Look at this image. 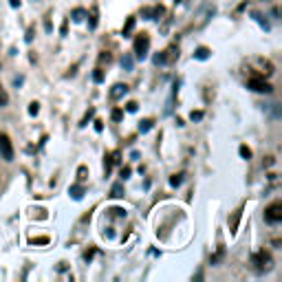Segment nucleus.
Instances as JSON below:
<instances>
[{"label":"nucleus","instance_id":"obj_7","mask_svg":"<svg viewBox=\"0 0 282 282\" xmlns=\"http://www.w3.org/2000/svg\"><path fill=\"white\" fill-rule=\"evenodd\" d=\"M126 93H128V86H126V84H115V86L110 88V93H108V95H110V100L117 102V100H121Z\"/></svg>","mask_w":282,"mask_h":282},{"label":"nucleus","instance_id":"obj_14","mask_svg":"<svg viewBox=\"0 0 282 282\" xmlns=\"http://www.w3.org/2000/svg\"><path fill=\"white\" fill-rule=\"evenodd\" d=\"M133 64H135L133 55H130V53H124V58H121V67H124L126 70H133Z\"/></svg>","mask_w":282,"mask_h":282},{"label":"nucleus","instance_id":"obj_10","mask_svg":"<svg viewBox=\"0 0 282 282\" xmlns=\"http://www.w3.org/2000/svg\"><path fill=\"white\" fill-rule=\"evenodd\" d=\"M135 22H137V18H135V16H128V20H126L124 29H121V35H124V37H130V34H133V29H135Z\"/></svg>","mask_w":282,"mask_h":282},{"label":"nucleus","instance_id":"obj_35","mask_svg":"<svg viewBox=\"0 0 282 282\" xmlns=\"http://www.w3.org/2000/svg\"><path fill=\"white\" fill-rule=\"evenodd\" d=\"M110 60H112V58H110V53H106V51L100 55V62H102V64H104V62H110Z\"/></svg>","mask_w":282,"mask_h":282},{"label":"nucleus","instance_id":"obj_41","mask_svg":"<svg viewBox=\"0 0 282 282\" xmlns=\"http://www.w3.org/2000/svg\"><path fill=\"white\" fill-rule=\"evenodd\" d=\"M9 4L11 7H20V0H9Z\"/></svg>","mask_w":282,"mask_h":282},{"label":"nucleus","instance_id":"obj_28","mask_svg":"<svg viewBox=\"0 0 282 282\" xmlns=\"http://www.w3.org/2000/svg\"><path fill=\"white\" fill-rule=\"evenodd\" d=\"M110 161H112V166H115V163H121V152H119V150L110 152Z\"/></svg>","mask_w":282,"mask_h":282},{"label":"nucleus","instance_id":"obj_42","mask_svg":"<svg viewBox=\"0 0 282 282\" xmlns=\"http://www.w3.org/2000/svg\"><path fill=\"white\" fill-rule=\"evenodd\" d=\"M178 2H183V0H175V4H178Z\"/></svg>","mask_w":282,"mask_h":282},{"label":"nucleus","instance_id":"obj_31","mask_svg":"<svg viewBox=\"0 0 282 282\" xmlns=\"http://www.w3.org/2000/svg\"><path fill=\"white\" fill-rule=\"evenodd\" d=\"M253 18H256L258 22H260V27H265V31H269V22H267V20H262V16H260V13H253Z\"/></svg>","mask_w":282,"mask_h":282},{"label":"nucleus","instance_id":"obj_19","mask_svg":"<svg viewBox=\"0 0 282 282\" xmlns=\"http://www.w3.org/2000/svg\"><path fill=\"white\" fill-rule=\"evenodd\" d=\"M93 82H97V84H102V82H104V70H102L100 67H97L95 70H93Z\"/></svg>","mask_w":282,"mask_h":282},{"label":"nucleus","instance_id":"obj_27","mask_svg":"<svg viewBox=\"0 0 282 282\" xmlns=\"http://www.w3.org/2000/svg\"><path fill=\"white\" fill-rule=\"evenodd\" d=\"M190 119L192 121H201V119H203V110H192L190 112Z\"/></svg>","mask_w":282,"mask_h":282},{"label":"nucleus","instance_id":"obj_17","mask_svg":"<svg viewBox=\"0 0 282 282\" xmlns=\"http://www.w3.org/2000/svg\"><path fill=\"white\" fill-rule=\"evenodd\" d=\"M84 16H86V11L84 9H73V13H70V18H73V22H82Z\"/></svg>","mask_w":282,"mask_h":282},{"label":"nucleus","instance_id":"obj_29","mask_svg":"<svg viewBox=\"0 0 282 282\" xmlns=\"http://www.w3.org/2000/svg\"><path fill=\"white\" fill-rule=\"evenodd\" d=\"M49 243V238L46 236H40V238H31V245H46Z\"/></svg>","mask_w":282,"mask_h":282},{"label":"nucleus","instance_id":"obj_38","mask_svg":"<svg viewBox=\"0 0 282 282\" xmlns=\"http://www.w3.org/2000/svg\"><path fill=\"white\" fill-rule=\"evenodd\" d=\"M95 130H97V133L104 130V121H102V119H95Z\"/></svg>","mask_w":282,"mask_h":282},{"label":"nucleus","instance_id":"obj_8","mask_svg":"<svg viewBox=\"0 0 282 282\" xmlns=\"http://www.w3.org/2000/svg\"><path fill=\"white\" fill-rule=\"evenodd\" d=\"M84 192H86V190H84L82 183H75V185L69 187V196H70L73 201H82V199H84Z\"/></svg>","mask_w":282,"mask_h":282},{"label":"nucleus","instance_id":"obj_26","mask_svg":"<svg viewBox=\"0 0 282 282\" xmlns=\"http://www.w3.org/2000/svg\"><path fill=\"white\" fill-rule=\"evenodd\" d=\"M152 62L157 64V67H159V64H166V53H157V55L152 58Z\"/></svg>","mask_w":282,"mask_h":282},{"label":"nucleus","instance_id":"obj_37","mask_svg":"<svg viewBox=\"0 0 282 282\" xmlns=\"http://www.w3.org/2000/svg\"><path fill=\"white\" fill-rule=\"evenodd\" d=\"M25 40H27V42H31V40H34V27H29V29H27Z\"/></svg>","mask_w":282,"mask_h":282},{"label":"nucleus","instance_id":"obj_18","mask_svg":"<svg viewBox=\"0 0 282 282\" xmlns=\"http://www.w3.org/2000/svg\"><path fill=\"white\" fill-rule=\"evenodd\" d=\"M86 178H88V168H86V166H79V168H77V181L84 183Z\"/></svg>","mask_w":282,"mask_h":282},{"label":"nucleus","instance_id":"obj_39","mask_svg":"<svg viewBox=\"0 0 282 282\" xmlns=\"http://www.w3.org/2000/svg\"><path fill=\"white\" fill-rule=\"evenodd\" d=\"M67 31H69V25H67V22H62V27H60V34L67 35Z\"/></svg>","mask_w":282,"mask_h":282},{"label":"nucleus","instance_id":"obj_33","mask_svg":"<svg viewBox=\"0 0 282 282\" xmlns=\"http://www.w3.org/2000/svg\"><path fill=\"white\" fill-rule=\"evenodd\" d=\"M112 216H126V210L124 208H112Z\"/></svg>","mask_w":282,"mask_h":282},{"label":"nucleus","instance_id":"obj_2","mask_svg":"<svg viewBox=\"0 0 282 282\" xmlns=\"http://www.w3.org/2000/svg\"><path fill=\"white\" fill-rule=\"evenodd\" d=\"M251 262L256 265L258 271H269L271 267H274V258H271V253H267V251H256L251 256Z\"/></svg>","mask_w":282,"mask_h":282},{"label":"nucleus","instance_id":"obj_30","mask_svg":"<svg viewBox=\"0 0 282 282\" xmlns=\"http://www.w3.org/2000/svg\"><path fill=\"white\" fill-rule=\"evenodd\" d=\"M37 112H40V104H37V102H31L29 104V115H37Z\"/></svg>","mask_w":282,"mask_h":282},{"label":"nucleus","instance_id":"obj_1","mask_svg":"<svg viewBox=\"0 0 282 282\" xmlns=\"http://www.w3.org/2000/svg\"><path fill=\"white\" fill-rule=\"evenodd\" d=\"M148 49H150V35L148 34H141L135 37V46H133V53L137 60H145L148 58Z\"/></svg>","mask_w":282,"mask_h":282},{"label":"nucleus","instance_id":"obj_21","mask_svg":"<svg viewBox=\"0 0 282 282\" xmlns=\"http://www.w3.org/2000/svg\"><path fill=\"white\" fill-rule=\"evenodd\" d=\"M93 117H95V108H88V112H86V115H84V119H82V124H79V126H82V128H84V126H86L88 121L93 119Z\"/></svg>","mask_w":282,"mask_h":282},{"label":"nucleus","instance_id":"obj_11","mask_svg":"<svg viewBox=\"0 0 282 282\" xmlns=\"http://www.w3.org/2000/svg\"><path fill=\"white\" fill-rule=\"evenodd\" d=\"M241 216H243V208L234 212V216L229 218V232H232V234H236V227H238V220H241Z\"/></svg>","mask_w":282,"mask_h":282},{"label":"nucleus","instance_id":"obj_4","mask_svg":"<svg viewBox=\"0 0 282 282\" xmlns=\"http://www.w3.org/2000/svg\"><path fill=\"white\" fill-rule=\"evenodd\" d=\"M0 157L4 161H13V143L9 139V135L4 133H0Z\"/></svg>","mask_w":282,"mask_h":282},{"label":"nucleus","instance_id":"obj_13","mask_svg":"<svg viewBox=\"0 0 282 282\" xmlns=\"http://www.w3.org/2000/svg\"><path fill=\"white\" fill-rule=\"evenodd\" d=\"M110 196H112V199H121V196H124V181H119V183H115V185H112Z\"/></svg>","mask_w":282,"mask_h":282},{"label":"nucleus","instance_id":"obj_36","mask_svg":"<svg viewBox=\"0 0 282 282\" xmlns=\"http://www.w3.org/2000/svg\"><path fill=\"white\" fill-rule=\"evenodd\" d=\"M95 253H97V249H88V251L84 253V260H91V258L95 256Z\"/></svg>","mask_w":282,"mask_h":282},{"label":"nucleus","instance_id":"obj_24","mask_svg":"<svg viewBox=\"0 0 282 282\" xmlns=\"http://www.w3.org/2000/svg\"><path fill=\"white\" fill-rule=\"evenodd\" d=\"M238 152H241V157H243V159H247V161L251 159V150H249L247 145H241V148H238Z\"/></svg>","mask_w":282,"mask_h":282},{"label":"nucleus","instance_id":"obj_16","mask_svg":"<svg viewBox=\"0 0 282 282\" xmlns=\"http://www.w3.org/2000/svg\"><path fill=\"white\" fill-rule=\"evenodd\" d=\"M152 124H154L152 119H141V121H139V133H141V135L148 133V130L152 128Z\"/></svg>","mask_w":282,"mask_h":282},{"label":"nucleus","instance_id":"obj_22","mask_svg":"<svg viewBox=\"0 0 282 282\" xmlns=\"http://www.w3.org/2000/svg\"><path fill=\"white\" fill-rule=\"evenodd\" d=\"M110 119L112 121H121L124 119V110H121V108H115V110L110 112Z\"/></svg>","mask_w":282,"mask_h":282},{"label":"nucleus","instance_id":"obj_15","mask_svg":"<svg viewBox=\"0 0 282 282\" xmlns=\"http://www.w3.org/2000/svg\"><path fill=\"white\" fill-rule=\"evenodd\" d=\"M97 20H100V11H97V7H93L91 9V22H88V29H95Z\"/></svg>","mask_w":282,"mask_h":282},{"label":"nucleus","instance_id":"obj_9","mask_svg":"<svg viewBox=\"0 0 282 282\" xmlns=\"http://www.w3.org/2000/svg\"><path fill=\"white\" fill-rule=\"evenodd\" d=\"M163 53H166V64H172L175 60H178V46L170 44L168 46V51H163Z\"/></svg>","mask_w":282,"mask_h":282},{"label":"nucleus","instance_id":"obj_32","mask_svg":"<svg viewBox=\"0 0 282 282\" xmlns=\"http://www.w3.org/2000/svg\"><path fill=\"white\" fill-rule=\"evenodd\" d=\"M137 108H139L137 102H128V104H126V110L128 112H137Z\"/></svg>","mask_w":282,"mask_h":282},{"label":"nucleus","instance_id":"obj_6","mask_svg":"<svg viewBox=\"0 0 282 282\" xmlns=\"http://www.w3.org/2000/svg\"><path fill=\"white\" fill-rule=\"evenodd\" d=\"M163 13H166V9H163L161 4H157V7H152V9H150V7L141 9V16H143L145 20H157V18L163 16Z\"/></svg>","mask_w":282,"mask_h":282},{"label":"nucleus","instance_id":"obj_40","mask_svg":"<svg viewBox=\"0 0 282 282\" xmlns=\"http://www.w3.org/2000/svg\"><path fill=\"white\" fill-rule=\"evenodd\" d=\"M274 163H276V159H274V157H267V159H265V166H267V168L274 166Z\"/></svg>","mask_w":282,"mask_h":282},{"label":"nucleus","instance_id":"obj_23","mask_svg":"<svg viewBox=\"0 0 282 282\" xmlns=\"http://www.w3.org/2000/svg\"><path fill=\"white\" fill-rule=\"evenodd\" d=\"M112 170V161H110V154H104V172L106 175H110Z\"/></svg>","mask_w":282,"mask_h":282},{"label":"nucleus","instance_id":"obj_25","mask_svg":"<svg viewBox=\"0 0 282 282\" xmlns=\"http://www.w3.org/2000/svg\"><path fill=\"white\" fill-rule=\"evenodd\" d=\"M7 104H9V95H7V91L0 86V106H7Z\"/></svg>","mask_w":282,"mask_h":282},{"label":"nucleus","instance_id":"obj_20","mask_svg":"<svg viewBox=\"0 0 282 282\" xmlns=\"http://www.w3.org/2000/svg\"><path fill=\"white\" fill-rule=\"evenodd\" d=\"M181 183H183V175H181V172H178V175H172V176H170V185H172V187H178Z\"/></svg>","mask_w":282,"mask_h":282},{"label":"nucleus","instance_id":"obj_34","mask_svg":"<svg viewBox=\"0 0 282 282\" xmlns=\"http://www.w3.org/2000/svg\"><path fill=\"white\" fill-rule=\"evenodd\" d=\"M130 172H133V170H130L128 166H124V168H121V172H119V175H121V178H128V176H130Z\"/></svg>","mask_w":282,"mask_h":282},{"label":"nucleus","instance_id":"obj_3","mask_svg":"<svg viewBox=\"0 0 282 282\" xmlns=\"http://www.w3.org/2000/svg\"><path fill=\"white\" fill-rule=\"evenodd\" d=\"M265 220H267V223H271V225H276V223H280V220H282V203H280V201L271 203L269 208L265 210Z\"/></svg>","mask_w":282,"mask_h":282},{"label":"nucleus","instance_id":"obj_5","mask_svg":"<svg viewBox=\"0 0 282 282\" xmlns=\"http://www.w3.org/2000/svg\"><path fill=\"white\" fill-rule=\"evenodd\" d=\"M247 88H251V91H256V93H271V91H274V86H271L267 79H262V77H251L247 82Z\"/></svg>","mask_w":282,"mask_h":282},{"label":"nucleus","instance_id":"obj_12","mask_svg":"<svg viewBox=\"0 0 282 282\" xmlns=\"http://www.w3.org/2000/svg\"><path fill=\"white\" fill-rule=\"evenodd\" d=\"M210 55H212V51L208 46H199V49L194 51V60H208Z\"/></svg>","mask_w":282,"mask_h":282}]
</instances>
